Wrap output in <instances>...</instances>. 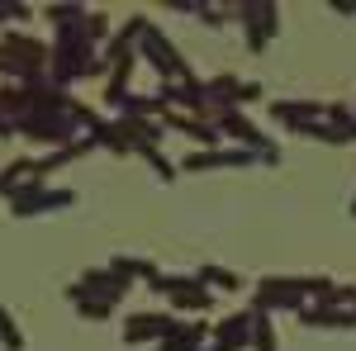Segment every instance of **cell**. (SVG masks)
Returning <instances> with one entry per match:
<instances>
[{
	"label": "cell",
	"instance_id": "obj_1",
	"mask_svg": "<svg viewBox=\"0 0 356 351\" xmlns=\"http://www.w3.org/2000/svg\"><path fill=\"white\" fill-rule=\"evenodd\" d=\"M0 337H5V347H24V337H19V327H10V318H5V309H0Z\"/></svg>",
	"mask_w": 356,
	"mask_h": 351
}]
</instances>
